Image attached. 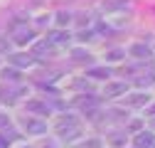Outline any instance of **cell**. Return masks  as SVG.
I'll return each instance as SVG.
<instances>
[{
  "instance_id": "obj_3",
  "label": "cell",
  "mask_w": 155,
  "mask_h": 148,
  "mask_svg": "<svg viewBox=\"0 0 155 148\" xmlns=\"http://www.w3.org/2000/svg\"><path fill=\"white\" fill-rule=\"evenodd\" d=\"M128 91V86H126V82H116V84H106V89H104V94L106 96H121V94H126Z\"/></svg>"
},
{
  "instance_id": "obj_6",
  "label": "cell",
  "mask_w": 155,
  "mask_h": 148,
  "mask_svg": "<svg viewBox=\"0 0 155 148\" xmlns=\"http://www.w3.org/2000/svg\"><path fill=\"white\" fill-rule=\"evenodd\" d=\"M130 54L143 59V57H150V49H148L145 45H133V47H130Z\"/></svg>"
},
{
  "instance_id": "obj_12",
  "label": "cell",
  "mask_w": 155,
  "mask_h": 148,
  "mask_svg": "<svg viewBox=\"0 0 155 148\" xmlns=\"http://www.w3.org/2000/svg\"><path fill=\"white\" fill-rule=\"evenodd\" d=\"M143 101H148L145 94H140V96H130V99H128V104H143Z\"/></svg>"
},
{
  "instance_id": "obj_9",
  "label": "cell",
  "mask_w": 155,
  "mask_h": 148,
  "mask_svg": "<svg viewBox=\"0 0 155 148\" xmlns=\"http://www.w3.org/2000/svg\"><path fill=\"white\" fill-rule=\"evenodd\" d=\"M89 74H91V77H96V79H106L111 72H108V69H91Z\"/></svg>"
},
{
  "instance_id": "obj_7",
  "label": "cell",
  "mask_w": 155,
  "mask_h": 148,
  "mask_svg": "<svg viewBox=\"0 0 155 148\" xmlns=\"http://www.w3.org/2000/svg\"><path fill=\"white\" fill-rule=\"evenodd\" d=\"M49 42H52V45H67V42H69V35H64V32H52V35H49Z\"/></svg>"
},
{
  "instance_id": "obj_15",
  "label": "cell",
  "mask_w": 155,
  "mask_h": 148,
  "mask_svg": "<svg viewBox=\"0 0 155 148\" xmlns=\"http://www.w3.org/2000/svg\"><path fill=\"white\" fill-rule=\"evenodd\" d=\"M101 146V141H89V143H84L81 148H99Z\"/></svg>"
},
{
  "instance_id": "obj_11",
  "label": "cell",
  "mask_w": 155,
  "mask_h": 148,
  "mask_svg": "<svg viewBox=\"0 0 155 148\" xmlns=\"http://www.w3.org/2000/svg\"><path fill=\"white\" fill-rule=\"evenodd\" d=\"M126 3H128V0H108V3H104V8L111 10V8H118V5H126Z\"/></svg>"
},
{
  "instance_id": "obj_5",
  "label": "cell",
  "mask_w": 155,
  "mask_h": 148,
  "mask_svg": "<svg viewBox=\"0 0 155 148\" xmlns=\"http://www.w3.org/2000/svg\"><path fill=\"white\" fill-rule=\"evenodd\" d=\"M32 30L30 27H17L15 30V42H20V45H25V42H32Z\"/></svg>"
},
{
  "instance_id": "obj_16",
  "label": "cell",
  "mask_w": 155,
  "mask_h": 148,
  "mask_svg": "<svg viewBox=\"0 0 155 148\" xmlns=\"http://www.w3.org/2000/svg\"><path fill=\"white\" fill-rule=\"evenodd\" d=\"M0 148H5V143H3V141H0Z\"/></svg>"
},
{
  "instance_id": "obj_13",
  "label": "cell",
  "mask_w": 155,
  "mask_h": 148,
  "mask_svg": "<svg viewBox=\"0 0 155 148\" xmlns=\"http://www.w3.org/2000/svg\"><path fill=\"white\" fill-rule=\"evenodd\" d=\"M71 17H69V12H59V25H64V22H69Z\"/></svg>"
},
{
  "instance_id": "obj_4",
  "label": "cell",
  "mask_w": 155,
  "mask_h": 148,
  "mask_svg": "<svg viewBox=\"0 0 155 148\" xmlns=\"http://www.w3.org/2000/svg\"><path fill=\"white\" fill-rule=\"evenodd\" d=\"M135 146H138V148H155V136L148 133V131H143L138 138H135Z\"/></svg>"
},
{
  "instance_id": "obj_17",
  "label": "cell",
  "mask_w": 155,
  "mask_h": 148,
  "mask_svg": "<svg viewBox=\"0 0 155 148\" xmlns=\"http://www.w3.org/2000/svg\"><path fill=\"white\" fill-rule=\"evenodd\" d=\"M150 114H155V106H153V109H150Z\"/></svg>"
},
{
  "instance_id": "obj_14",
  "label": "cell",
  "mask_w": 155,
  "mask_h": 148,
  "mask_svg": "<svg viewBox=\"0 0 155 148\" xmlns=\"http://www.w3.org/2000/svg\"><path fill=\"white\" fill-rule=\"evenodd\" d=\"M15 62H17V64H32L30 57H15Z\"/></svg>"
},
{
  "instance_id": "obj_10",
  "label": "cell",
  "mask_w": 155,
  "mask_h": 148,
  "mask_svg": "<svg viewBox=\"0 0 155 148\" xmlns=\"http://www.w3.org/2000/svg\"><path fill=\"white\" fill-rule=\"evenodd\" d=\"M74 59H76V62H84V59L89 62V52H84V49H76V52H74Z\"/></svg>"
},
{
  "instance_id": "obj_8",
  "label": "cell",
  "mask_w": 155,
  "mask_h": 148,
  "mask_svg": "<svg viewBox=\"0 0 155 148\" xmlns=\"http://www.w3.org/2000/svg\"><path fill=\"white\" fill-rule=\"evenodd\" d=\"M108 143H111V146H123V143H126V133H116V136H111Z\"/></svg>"
},
{
  "instance_id": "obj_1",
  "label": "cell",
  "mask_w": 155,
  "mask_h": 148,
  "mask_svg": "<svg viewBox=\"0 0 155 148\" xmlns=\"http://www.w3.org/2000/svg\"><path fill=\"white\" fill-rule=\"evenodd\" d=\"M57 131H59L64 138H71L74 133L81 131V123H79L76 116H62L59 121H57Z\"/></svg>"
},
{
  "instance_id": "obj_2",
  "label": "cell",
  "mask_w": 155,
  "mask_h": 148,
  "mask_svg": "<svg viewBox=\"0 0 155 148\" xmlns=\"http://www.w3.org/2000/svg\"><path fill=\"white\" fill-rule=\"evenodd\" d=\"M22 126H25V131H30V133H35V136L47 133V126H45L42 121H35V119H22Z\"/></svg>"
}]
</instances>
